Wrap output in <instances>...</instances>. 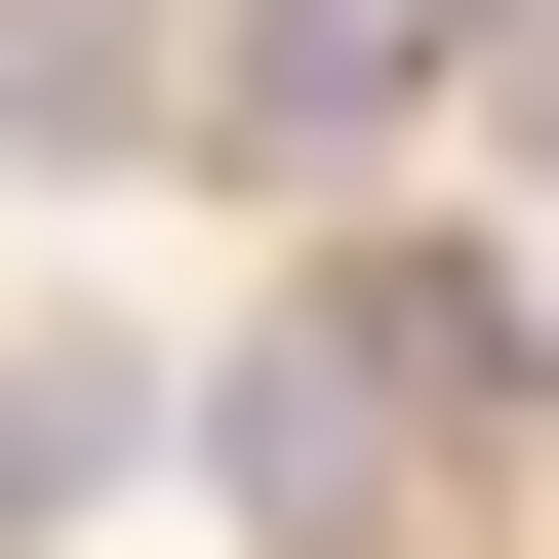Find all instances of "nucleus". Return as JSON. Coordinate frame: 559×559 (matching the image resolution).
<instances>
[{"instance_id": "f257e3e1", "label": "nucleus", "mask_w": 559, "mask_h": 559, "mask_svg": "<svg viewBox=\"0 0 559 559\" xmlns=\"http://www.w3.org/2000/svg\"><path fill=\"white\" fill-rule=\"evenodd\" d=\"M520 360H559L520 280H320V320H280L240 400H200V479H240V520H400V479H440Z\"/></svg>"}, {"instance_id": "7ed1b4c3", "label": "nucleus", "mask_w": 559, "mask_h": 559, "mask_svg": "<svg viewBox=\"0 0 559 559\" xmlns=\"http://www.w3.org/2000/svg\"><path fill=\"white\" fill-rule=\"evenodd\" d=\"M0 120L81 160V120H160V40H120V0H0Z\"/></svg>"}, {"instance_id": "f03ea898", "label": "nucleus", "mask_w": 559, "mask_h": 559, "mask_svg": "<svg viewBox=\"0 0 559 559\" xmlns=\"http://www.w3.org/2000/svg\"><path fill=\"white\" fill-rule=\"evenodd\" d=\"M559 0H240V120L280 160H360V120H440V81H520Z\"/></svg>"}]
</instances>
